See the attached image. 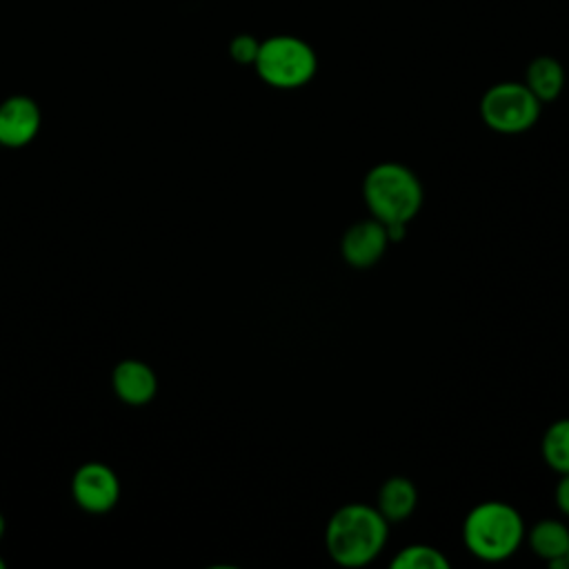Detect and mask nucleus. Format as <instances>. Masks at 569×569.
<instances>
[{
  "label": "nucleus",
  "instance_id": "obj_7",
  "mask_svg": "<svg viewBox=\"0 0 569 569\" xmlns=\"http://www.w3.org/2000/svg\"><path fill=\"white\" fill-rule=\"evenodd\" d=\"M387 229L373 216L353 222L340 238V256L353 269L373 267L389 247Z\"/></svg>",
  "mask_w": 569,
  "mask_h": 569
},
{
  "label": "nucleus",
  "instance_id": "obj_8",
  "mask_svg": "<svg viewBox=\"0 0 569 569\" xmlns=\"http://www.w3.org/2000/svg\"><path fill=\"white\" fill-rule=\"evenodd\" d=\"M42 124L40 107L29 96H9L0 102V144L20 149L33 142Z\"/></svg>",
  "mask_w": 569,
  "mask_h": 569
},
{
  "label": "nucleus",
  "instance_id": "obj_16",
  "mask_svg": "<svg viewBox=\"0 0 569 569\" xmlns=\"http://www.w3.org/2000/svg\"><path fill=\"white\" fill-rule=\"evenodd\" d=\"M553 500H556V507L569 516V473H562L556 489H553Z\"/></svg>",
  "mask_w": 569,
  "mask_h": 569
},
{
  "label": "nucleus",
  "instance_id": "obj_12",
  "mask_svg": "<svg viewBox=\"0 0 569 569\" xmlns=\"http://www.w3.org/2000/svg\"><path fill=\"white\" fill-rule=\"evenodd\" d=\"M531 551L542 558V560H556V558H567V547H569V529L565 522L556 518L538 520L527 533Z\"/></svg>",
  "mask_w": 569,
  "mask_h": 569
},
{
  "label": "nucleus",
  "instance_id": "obj_15",
  "mask_svg": "<svg viewBox=\"0 0 569 569\" xmlns=\"http://www.w3.org/2000/svg\"><path fill=\"white\" fill-rule=\"evenodd\" d=\"M260 49V40L251 33H238L229 40V56L236 64H251L256 62Z\"/></svg>",
  "mask_w": 569,
  "mask_h": 569
},
{
  "label": "nucleus",
  "instance_id": "obj_11",
  "mask_svg": "<svg viewBox=\"0 0 569 569\" xmlns=\"http://www.w3.org/2000/svg\"><path fill=\"white\" fill-rule=\"evenodd\" d=\"M527 89L540 104L556 100L565 89V67L553 56H536L525 71Z\"/></svg>",
  "mask_w": 569,
  "mask_h": 569
},
{
  "label": "nucleus",
  "instance_id": "obj_18",
  "mask_svg": "<svg viewBox=\"0 0 569 569\" xmlns=\"http://www.w3.org/2000/svg\"><path fill=\"white\" fill-rule=\"evenodd\" d=\"M0 569H4V560L2 558H0Z\"/></svg>",
  "mask_w": 569,
  "mask_h": 569
},
{
  "label": "nucleus",
  "instance_id": "obj_9",
  "mask_svg": "<svg viewBox=\"0 0 569 569\" xmlns=\"http://www.w3.org/2000/svg\"><path fill=\"white\" fill-rule=\"evenodd\" d=\"M111 385L116 396L131 407H142L151 402L158 391V378L153 369L142 360L118 362L111 376Z\"/></svg>",
  "mask_w": 569,
  "mask_h": 569
},
{
  "label": "nucleus",
  "instance_id": "obj_4",
  "mask_svg": "<svg viewBox=\"0 0 569 569\" xmlns=\"http://www.w3.org/2000/svg\"><path fill=\"white\" fill-rule=\"evenodd\" d=\"M258 78L273 89H300L318 71L316 49L291 33H278L260 40L253 62Z\"/></svg>",
  "mask_w": 569,
  "mask_h": 569
},
{
  "label": "nucleus",
  "instance_id": "obj_19",
  "mask_svg": "<svg viewBox=\"0 0 569 569\" xmlns=\"http://www.w3.org/2000/svg\"><path fill=\"white\" fill-rule=\"evenodd\" d=\"M567 560H569V547H567Z\"/></svg>",
  "mask_w": 569,
  "mask_h": 569
},
{
  "label": "nucleus",
  "instance_id": "obj_6",
  "mask_svg": "<svg viewBox=\"0 0 569 569\" xmlns=\"http://www.w3.org/2000/svg\"><path fill=\"white\" fill-rule=\"evenodd\" d=\"M71 496L87 513H107L120 498V480L104 462H84L76 469L71 480Z\"/></svg>",
  "mask_w": 569,
  "mask_h": 569
},
{
  "label": "nucleus",
  "instance_id": "obj_1",
  "mask_svg": "<svg viewBox=\"0 0 569 569\" xmlns=\"http://www.w3.org/2000/svg\"><path fill=\"white\" fill-rule=\"evenodd\" d=\"M389 538L387 518L371 505L349 502L336 509L325 529L329 558L342 567H365L373 562Z\"/></svg>",
  "mask_w": 569,
  "mask_h": 569
},
{
  "label": "nucleus",
  "instance_id": "obj_10",
  "mask_svg": "<svg viewBox=\"0 0 569 569\" xmlns=\"http://www.w3.org/2000/svg\"><path fill=\"white\" fill-rule=\"evenodd\" d=\"M418 505V489L405 476L387 478L378 489L376 509L387 518V522L407 520Z\"/></svg>",
  "mask_w": 569,
  "mask_h": 569
},
{
  "label": "nucleus",
  "instance_id": "obj_17",
  "mask_svg": "<svg viewBox=\"0 0 569 569\" xmlns=\"http://www.w3.org/2000/svg\"><path fill=\"white\" fill-rule=\"evenodd\" d=\"M2 536H4V518L0 513V540H2Z\"/></svg>",
  "mask_w": 569,
  "mask_h": 569
},
{
  "label": "nucleus",
  "instance_id": "obj_5",
  "mask_svg": "<svg viewBox=\"0 0 569 569\" xmlns=\"http://www.w3.org/2000/svg\"><path fill=\"white\" fill-rule=\"evenodd\" d=\"M540 102L525 82L505 80L491 84L480 98L482 122L498 133L529 131L540 118Z\"/></svg>",
  "mask_w": 569,
  "mask_h": 569
},
{
  "label": "nucleus",
  "instance_id": "obj_3",
  "mask_svg": "<svg viewBox=\"0 0 569 569\" xmlns=\"http://www.w3.org/2000/svg\"><path fill=\"white\" fill-rule=\"evenodd\" d=\"M362 198L369 213L382 224H409L422 207L425 191L420 178L409 167L385 160L367 171L362 180Z\"/></svg>",
  "mask_w": 569,
  "mask_h": 569
},
{
  "label": "nucleus",
  "instance_id": "obj_2",
  "mask_svg": "<svg viewBox=\"0 0 569 569\" xmlns=\"http://www.w3.org/2000/svg\"><path fill=\"white\" fill-rule=\"evenodd\" d=\"M525 540L520 511L502 500H485L471 507L462 520V542L471 556L485 562L511 558Z\"/></svg>",
  "mask_w": 569,
  "mask_h": 569
},
{
  "label": "nucleus",
  "instance_id": "obj_13",
  "mask_svg": "<svg viewBox=\"0 0 569 569\" xmlns=\"http://www.w3.org/2000/svg\"><path fill=\"white\" fill-rule=\"evenodd\" d=\"M540 453L549 469L560 476L569 473V418H560L545 429Z\"/></svg>",
  "mask_w": 569,
  "mask_h": 569
},
{
  "label": "nucleus",
  "instance_id": "obj_14",
  "mask_svg": "<svg viewBox=\"0 0 569 569\" xmlns=\"http://www.w3.org/2000/svg\"><path fill=\"white\" fill-rule=\"evenodd\" d=\"M393 569H447L449 560L438 547L431 545H407L391 558Z\"/></svg>",
  "mask_w": 569,
  "mask_h": 569
}]
</instances>
